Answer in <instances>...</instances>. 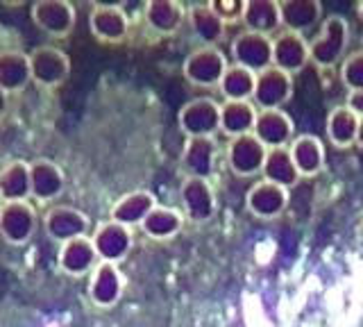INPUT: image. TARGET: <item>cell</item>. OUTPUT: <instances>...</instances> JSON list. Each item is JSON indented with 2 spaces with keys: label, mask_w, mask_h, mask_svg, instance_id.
<instances>
[{
  "label": "cell",
  "mask_w": 363,
  "mask_h": 327,
  "mask_svg": "<svg viewBox=\"0 0 363 327\" xmlns=\"http://www.w3.org/2000/svg\"><path fill=\"white\" fill-rule=\"evenodd\" d=\"M255 80H257V75L252 71L232 64V66H227L218 89L225 100H252Z\"/></svg>",
  "instance_id": "obj_33"
},
{
  "label": "cell",
  "mask_w": 363,
  "mask_h": 327,
  "mask_svg": "<svg viewBox=\"0 0 363 327\" xmlns=\"http://www.w3.org/2000/svg\"><path fill=\"white\" fill-rule=\"evenodd\" d=\"M350 43V23L338 14L327 16L318 35L309 41V62L318 69H334L343 60Z\"/></svg>",
  "instance_id": "obj_1"
},
{
  "label": "cell",
  "mask_w": 363,
  "mask_h": 327,
  "mask_svg": "<svg viewBox=\"0 0 363 327\" xmlns=\"http://www.w3.org/2000/svg\"><path fill=\"white\" fill-rule=\"evenodd\" d=\"M91 243H94L100 262L118 266L123 259L130 255L134 236H132V230L125 228V225H118L113 221H102L96 225L94 234H91Z\"/></svg>",
  "instance_id": "obj_8"
},
{
  "label": "cell",
  "mask_w": 363,
  "mask_h": 327,
  "mask_svg": "<svg viewBox=\"0 0 363 327\" xmlns=\"http://www.w3.org/2000/svg\"><path fill=\"white\" fill-rule=\"evenodd\" d=\"M100 264L96 255V248L91 243V236H79V239L66 241L60 245L57 253V266L64 275L71 277H84L94 273V268Z\"/></svg>",
  "instance_id": "obj_18"
},
{
  "label": "cell",
  "mask_w": 363,
  "mask_h": 327,
  "mask_svg": "<svg viewBox=\"0 0 363 327\" xmlns=\"http://www.w3.org/2000/svg\"><path fill=\"white\" fill-rule=\"evenodd\" d=\"M327 139L332 141L336 148H350L357 143V132H359V116L354 111H350L345 105L334 107L327 116Z\"/></svg>",
  "instance_id": "obj_32"
},
{
  "label": "cell",
  "mask_w": 363,
  "mask_h": 327,
  "mask_svg": "<svg viewBox=\"0 0 363 327\" xmlns=\"http://www.w3.org/2000/svg\"><path fill=\"white\" fill-rule=\"evenodd\" d=\"M30 77L32 82L41 89H57L68 80L71 73V60L62 48L55 46H39L30 55Z\"/></svg>",
  "instance_id": "obj_2"
},
{
  "label": "cell",
  "mask_w": 363,
  "mask_h": 327,
  "mask_svg": "<svg viewBox=\"0 0 363 327\" xmlns=\"http://www.w3.org/2000/svg\"><path fill=\"white\" fill-rule=\"evenodd\" d=\"M30 82L28 55L21 50H0V89L9 96L23 92Z\"/></svg>",
  "instance_id": "obj_28"
},
{
  "label": "cell",
  "mask_w": 363,
  "mask_h": 327,
  "mask_svg": "<svg viewBox=\"0 0 363 327\" xmlns=\"http://www.w3.org/2000/svg\"><path fill=\"white\" fill-rule=\"evenodd\" d=\"M345 107H347L350 111H354V114H357L359 118L363 116V89H361V92H350V94H347Z\"/></svg>",
  "instance_id": "obj_36"
},
{
  "label": "cell",
  "mask_w": 363,
  "mask_h": 327,
  "mask_svg": "<svg viewBox=\"0 0 363 327\" xmlns=\"http://www.w3.org/2000/svg\"><path fill=\"white\" fill-rule=\"evenodd\" d=\"M7 109H9V96L0 89V118L7 114Z\"/></svg>",
  "instance_id": "obj_37"
},
{
  "label": "cell",
  "mask_w": 363,
  "mask_h": 327,
  "mask_svg": "<svg viewBox=\"0 0 363 327\" xmlns=\"http://www.w3.org/2000/svg\"><path fill=\"white\" fill-rule=\"evenodd\" d=\"M157 207V198L145 189H136L130 194L121 196L111 207V218L113 223L125 225V228H134V225H141L143 218Z\"/></svg>",
  "instance_id": "obj_24"
},
{
  "label": "cell",
  "mask_w": 363,
  "mask_h": 327,
  "mask_svg": "<svg viewBox=\"0 0 363 327\" xmlns=\"http://www.w3.org/2000/svg\"><path fill=\"white\" fill-rule=\"evenodd\" d=\"M268 148L261 143L255 134H243V137L230 139L227 143V166L236 177H255L264 168Z\"/></svg>",
  "instance_id": "obj_9"
},
{
  "label": "cell",
  "mask_w": 363,
  "mask_h": 327,
  "mask_svg": "<svg viewBox=\"0 0 363 327\" xmlns=\"http://www.w3.org/2000/svg\"><path fill=\"white\" fill-rule=\"evenodd\" d=\"M66 189V175L60 164L52 160H34L30 162V198L39 205H48L57 200Z\"/></svg>",
  "instance_id": "obj_14"
},
{
  "label": "cell",
  "mask_w": 363,
  "mask_h": 327,
  "mask_svg": "<svg viewBox=\"0 0 363 327\" xmlns=\"http://www.w3.org/2000/svg\"><path fill=\"white\" fill-rule=\"evenodd\" d=\"M216 155H218V143L213 141V137L186 139L184 150H182V168L186 177L209 179L216 171Z\"/></svg>",
  "instance_id": "obj_20"
},
{
  "label": "cell",
  "mask_w": 363,
  "mask_h": 327,
  "mask_svg": "<svg viewBox=\"0 0 363 327\" xmlns=\"http://www.w3.org/2000/svg\"><path fill=\"white\" fill-rule=\"evenodd\" d=\"M30 200V162H9L0 168V202Z\"/></svg>",
  "instance_id": "obj_29"
},
{
  "label": "cell",
  "mask_w": 363,
  "mask_h": 327,
  "mask_svg": "<svg viewBox=\"0 0 363 327\" xmlns=\"http://www.w3.org/2000/svg\"><path fill=\"white\" fill-rule=\"evenodd\" d=\"M279 16L286 32L304 37L323 21V5L318 0H281Z\"/></svg>",
  "instance_id": "obj_21"
},
{
  "label": "cell",
  "mask_w": 363,
  "mask_h": 327,
  "mask_svg": "<svg viewBox=\"0 0 363 327\" xmlns=\"http://www.w3.org/2000/svg\"><path fill=\"white\" fill-rule=\"evenodd\" d=\"M227 66L230 64H227V57L223 50L213 48V46H200L184 60V69H182V73H184L186 82H191L193 87L213 89L220 84Z\"/></svg>",
  "instance_id": "obj_3"
},
{
  "label": "cell",
  "mask_w": 363,
  "mask_h": 327,
  "mask_svg": "<svg viewBox=\"0 0 363 327\" xmlns=\"http://www.w3.org/2000/svg\"><path fill=\"white\" fill-rule=\"evenodd\" d=\"M139 228L143 230L145 236H150L155 241H168V239H173V236H177L182 228H184V214L173 207L157 205L143 218Z\"/></svg>",
  "instance_id": "obj_30"
},
{
  "label": "cell",
  "mask_w": 363,
  "mask_h": 327,
  "mask_svg": "<svg viewBox=\"0 0 363 327\" xmlns=\"http://www.w3.org/2000/svg\"><path fill=\"white\" fill-rule=\"evenodd\" d=\"M145 23L155 35H175V32L182 28V23L186 21V7L177 3V0H150L145 3L143 9Z\"/></svg>",
  "instance_id": "obj_23"
},
{
  "label": "cell",
  "mask_w": 363,
  "mask_h": 327,
  "mask_svg": "<svg viewBox=\"0 0 363 327\" xmlns=\"http://www.w3.org/2000/svg\"><path fill=\"white\" fill-rule=\"evenodd\" d=\"M179 200L184 207V216L193 223H207L216 216L218 200L209 179L186 177L179 187Z\"/></svg>",
  "instance_id": "obj_12"
},
{
  "label": "cell",
  "mask_w": 363,
  "mask_h": 327,
  "mask_svg": "<svg viewBox=\"0 0 363 327\" xmlns=\"http://www.w3.org/2000/svg\"><path fill=\"white\" fill-rule=\"evenodd\" d=\"M43 230L48 234V239L57 243H66L79 239V236H89L91 221L84 211L68 205H55L43 214Z\"/></svg>",
  "instance_id": "obj_6"
},
{
  "label": "cell",
  "mask_w": 363,
  "mask_h": 327,
  "mask_svg": "<svg viewBox=\"0 0 363 327\" xmlns=\"http://www.w3.org/2000/svg\"><path fill=\"white\" fill-rule=\"evenodd\" d=\"M125 279L116 264L100 262L89 277V300L100 309H111L123 298Z\"/></svg>",
  "instance_id": "obj_17"
},
{
  "label": "cell",
  "mask_w": 363,
  "mask_h": 327,
  "mask_svg": "<svg viewBox=\"0 0 363 327\" xmlns=\"http://www.w3.org/2000/svg\"><path fill=\"white\" fill-rule=\"evenodd\" d=\"M241 23L247 32H257V35H275L281 26L279 16V3L277 0H247L243 7Z\"/></svg>",
  "instance_id": "obj_26"
},
{
  "label": "cell",
  "mask_w": 363,
  "mask_h": 327,
  "mask_svg": "<svg viewBox=\"0 0 363 327\" xmlns=\"http://www.w3.org/2000/svg\"><path fill=\"white\" fill-rule=\"evenodd\" d=\"M340 82L347 92H361L363 89V50L347 55L340 64Z\"/></svg>",
  "instance_id": "obj_34"
},
{
  "label": "cell",
  "mask_w": 363,
  "mask_h": 327,
  "mask_svg": "<svg viewBox=\"0 0 363 327\" xmlns=\"http://www.w3.org/2000/svg\"><path fill=\"white\" fill-rule=\"evenodd\" d=\"M89 28L102 43H121L130 35V16L121 5L96 3L89 14Z\"/></svg>",
  "instance_id": "obj_13"
},
{
  "label": "cell",
  "mask_w": 363,
  "mask_h": 327,
  "mask_svg": "<svg viewBox=\"0 0 363 327\" xmlns=\"http://www.w3.org/2000/svg\"><path fill=\"white\" fill-rule=\"evenodd\" d=\"M309 64V41L302 35L284 30L281 35L272 39V66L286 75L300 73Z\"/></svg>",
  "instance_id": "obj_19"
},
{
  "label": "cell",
  "mask_w": 363,
  "mask_h": 327,
  "mask_svg": "<svg viewBox=\"0 0 363 327\" xmlns=\"http://www.w3.org/2000/svg\"><path fill=\"white\" fill-rule=\"evenodd\" d=\"M357 14H359V16L363 18V0H361V3L357 5Z\"/></svg>",
  "instance_id": "obj_39"
},
{
  "label": "cell",
  "mask_w": 363,
  "mask_h": 327,
  "mask_svg": "<svg viewBox=\"0 0 363 327\" xmlns=\"http://www.w3.org/2000/svg\"><path fill=\"white\" fill-rule=\"evenodd\" d=\"M209 7L227 26V23H238V21L243 18L245 3H241V0H213V3H209Z\"/></svg>",
  "instance_id": "obj_35"
},
{
  "label": "cell",
  "mask_w": 363,
  "mask_h": 327,
  "mask_svg": "<svg viewBox=\"0 0 363 327\" xmlns=\"http://www.w3.org/2000/svg\"><path fill=\"white\" fill-rule=\"evenodd\" d=\"M75 21V7L66 0H39L32 5V23L48 37L66 39L73 32Z\"/></svg>",
  "instance_id": "obj_5"
},
{
  "label": "cell",
  "mask_w": 363,
  "mask_h": 327,
  "mask_svg": "<svg viewBox=\"0 0 363 327\" xmlns=\"http://www.w3.org/2000/svg\"><path fill=\"white\" fill-rule=\"evenodd\" d=\"M289 153L300 177H313L325 168V145L315 134H300V137H295L289 145Z\"/></svg>",
  "instance_id": "obj_22"
},
{
  "label": "cell",
  "mask_w": 363,
  "mask_h": 327,
  "mask_svg": "<svg viewBox=\"0 0 363 327\" xmlns=\"http://www.w3.org/2000/svg\"><path fill=\"white\" fill-rule=\"evenodd\" d=\"M186 21L191 26V32L196 35L198 41H202V46H213L225 39L227 26L218 18V14L207 5H191L186 9Z\"/></svg>",
  "instance_id": "obj_27"
},
{
  "label": "cell",
  "mask_w": 363,
  "mask_h": 327,
  "mask_svg": "<svg viewBox=\"0 0 363 327\" xmlns=\"http://www.w3.org/2000/svg\"><path fill=\"white\" fill-rule=\"evenodd\" d=\"M37 232V209L32 202H3L0 236L11 245H26Z\"/></svg>",
  "instance_id": "obj_7"
},
{
  "label": "cell",
  "mask_w": 363,
  "mask_h": 327,
  "mask_svg": "<svg viewBox=\"0 0 363 327\" xmlns=\"http://www.w3.org/2000/svg\"><path fill=\"white\" fill-rule=\"evenodd\" d=\"M291 98H293V77L291 75L275 69V66L257 73L252 103L259 111L281 109Z\"/></svg>",
  "instance_id": "obj_10"
},
{
  "label": "cell",
  "mask_w": 363,
  "mask_h": 327,
  "mask_svg": "<svg viewBox=\"0 0 363 327\" xmlns=\"http://www.w3.org/2000/svg\"><path fill=\"white\" fill-rule=\"evenodd\" d=\"M0 211H3V202H0Z\"/></svg>",
  "instance_id": "obj_40"
},
{
  "label": "cell",
  "mask_w": 363,
  "mask_h": 327,
  "mask_svg": "<svg viewBox=\"0 0 363 327\" xmlns=\"http://www.w3.org/2000/svg\"><path fill=\"white\" fill-rule=\"evenodd\" d=\"M259 109L252 100H225L220 105V132L230 139L252 134Z\"/></svg>",
  "instance_id": "obj_25"
},
{
  "label": "cell",
  "mask_w": 363,
  "mask_h": 327,
  "mask_svg": "<svg viewBox=\"0 0 363 327\" xmlns=\"http://www.w3.org/2000/svg\"><path fill=\"white\" fill-rule=\"evenodd\" d=\"M232 60L236 66L252 71L255 75L272 66V39L257 32H241L232 41Z\"/></svg>",
  "instance_id": "obj_11"
},
{
  "label": "cell",
  "mask_w": 363,
  "mask_h": 327,
  "mask_svg": "<svg viewBox=\"0 0 363 327\" xmlns=\"http://www.w3.org/2000/svg\"><path fill=\"white\" fill-rule=\"evenodd\" d=\"M261 175H264L266 182H272V184L284 187V189H291L300 182V173L291 160L289 148H270L266 153Z\"/></svg>",
  "instance_id": "obj_31"
},
{
  "label": "cell",
  "mask_w": 363,
  "mask_h": 327,
  "mask_svg": "<svg viewBox=\"0 0 363 327\" xmlns=\"http://www.w3.org/2000/svg\"><path fill=\"white\" fill-rule=\"evenodd\" d=\"M357 145L363 148V116L359 118V132H357Z\"/></svg>",
  "instance_id": "obj_38"
},
{
  "label": "cell",
  "mask_w": 363,
  "mask_h": 327,
  "mask_svg": "<svg viewBox=\"0 0 363 327\" xmlns=\"http://www.w3.org/2000/svg\"><path fill=\"white\" fill-rule=\"evenodd\" d=\"M179 130L186 134V139L193 137H213L220 132V105L213 98H193L179 109Z\"/></svg>",
  "instance_id": "obj_4"
},
{
  "label": "cell",
  "mask_w": 363,
  "mask_h": 327,
  "mask_svg": "<svg viewBox=\"0 0 363 327\" xmlns=\"http://www.w3.org/2000/svg\"><path fill=\"white\" fill-rule=\"evenodd\" d=\"M255 137L266 145V148H289L295 139L293 118L284 109H264L257 114L255 121Z\"/></svg>",
  "instance_id": "obj_16"
},
{
  "label": "cell",
  "mask_w": 363,
  "mask_h": 327,
  "mask_svg": "<svg viewBox=\"0 0 363 327\" xmlns=\"http://www.w3.org/2000/svg\"><path fill=\"white\" fill-rule=\"evenodd\" d=\"M361 41H363V37H361Z\"/></svg>",
  "instance_id": "obj_41"
},
{
  "label": "cell",
  "mask_w": 363,
  "mask_h": 327,
  "mask_svg": "<svg viewBox=\"0 0 363 327\" xmlns=\"http://www.w3.org/2000/svg\"><path fill=\"white\" fill-rule=\"evenodd\" d=\"M245 207L255 218L261 221L279 218L289 207V189L261 179V182H255L250 187L245 196Z\"/></svg>",
  "instance_id": "obj_15"
}]
</instances>
